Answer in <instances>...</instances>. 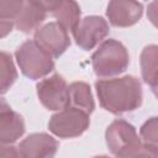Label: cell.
Wrapping results in <instances>:
<instances>
[{"instance_id": "obj_1", "label": "cell", "mask_w": 158, "mask_h": 158, "mask_svg": "<svg viewBox=\"0 0 158 158\" xmlns=\"http://www.w3.org/2000/svg\"><path fill=\"white\" fill-rule=\"evenodd\" d=\"M95 89L100 105L115 115L135 111L142 104V85L133 75L98 80Z\"/></svg>"}, {"instance_id": "obj_2", "label": "cell", "mask_w": 158, "mask_h": 158, "mask_svg": "<svg viewBox=\"0 0 158 158\" xmlns=\"http://www.w3.org/2000/svg\"><path fill=\"white\" fill-rule=\"evenodd\" d=\"M94 73L98 77H115L123 73L130 64L126 47L117 40L109 38L99 46L91 56Z\"/></svg>"}, {"instance_id": "obj_3", "label": "cell", "mask_w": 158, "mask_h": 158, "mask_svg": "<svg viewBox=\"0 0 158 158\" xmlns=\"http://www.w3.org/2000/svg\"><path fill=\"white\" fill-rule=\"evenodd\" d=\"M21 73L32 79H41L54 69V62L49 54L40 48L33 40L23 42L15 52Z\"/></svg>"}, {"instance_id": "obj_4", "label": "cell", "mask_w": 158, "mask_h": 158, "mask_svg": "<svg viewBox=\"0 0 158 158\" xmlns=\"http://www.w3.org/2000/svg\"><path fill=\"white\" fill-rule=\"evenodd\" d=\"M105 139L110 152L116 158H128L143 146L136 128L121 118L109 125L105 132Z\"/></svg>"}, {"instance_id": "obj_5", "label": "cell", "mask_w": 158, "mask_h": 158, "mask_svg": "<svg viewBox=\"0 0 158 158\" xmlns=\"http://www.w3.org/2000/svg\"><path fill=\"white\" fill-rule=\"evenodd\" d=\"M89 115L79 109L67 106L52 115L48 122L49 131L59 138H74L80 136L89 127Z\"/></svg>"}, {"instance_id": "obj_6", "label": "cell", "mask_w": 158, "mask_h": 158, "mask_svg": "<svg viewBox=\"0 0 158 158\" xmlns=\"http://www.w3.org/2000/svg\"><path fill=\"white\" fill-rule=\"evenodd\" d=\"M33 41L52 58H58L70 46L68 31L56 21L38 27L33 35Z\"/></svg>"}, {"instance_id": "obj_7", "label": "cell", "mask_w": 158, "mask_h": 158, "mask_svg": "<svg viewBox=\"0 0 158 158\" xmlns=\"http://www.w3.org/2000/svg\"><path fill=\"white\" fill-rule=\"evenodd\" d=\"M109 23L101 16H86L80 19L72 33L75 43L84 51L96 47L109 35Z\"/></svg>"}, {"instance_id": "obj_8", "label": "cell", "mask_w": 158, "mask_h": 158, "mask_svg": "<svg viewBox=\"0 0 158 158\" xmlns=\"http://www.w3.org/2000/svg\"><path fill=\"white\" fill-rule=\"evenodd\" d=\"M37 96L41 104L52 111H60L68 106V85L59 74L41 80L37 84Z\"/></svg>"}, {"instance_id": "obj_9", "label": "cell", "mask_w": 158, "mask_h": 158, "mask_svg": "<svg viewBox=\"0 0 158 158\" xmlns=\"http://www.w3.org/2000/svg\"><path fill=\"white\" fill-rule=\"evenodd\" d=\"M21 158H53L58 149V142L48 133H32L20 142Z\"/></svg>"}, {"instance_id": "obj_10", "label": "cell", "mask_w": 158, "mask_h": 158, "mask_svg": "<svg viewBox=\"0 0 158 158\" xmlns=\"http://www.w3.org/2000/svg\"><path fill=\"white\" fill-rule=\"evenodd\" d=\"M143 6L137 1L118 0L110 1L106 9V15L110 23L115 27H128L139 21L142 17Z\"/></svg>"}, {"instance_id": "obj_11", "label": "cell", "mask_w": 158, "mask_h": 158, "mask_svg": "<svg viewBox=\"0 0 158 158\" xmlns=\"http://www.w3.org/2000/svg\"><path fill=\"white\" fill-rule=\"evenodd\" d=\"M47 14L44 1H23L22 9L15 20V26L21 32L28 33L40 27L46 20Z\"/></svg>"}, {"instance_id": "obj_12", "label": "cell", "mask_w": 158, "mask_h": 158, "mask_svg": "<svg viewBox=\"0 0 158 158\" xmlns=\"http://www.w3.org/2000/svg\"><path fill=\"white\" fill-rule=\"evenodd\" d=\"M47 12L51 14L62 27L67 31L73 28L80 21V6L75 1L62 0V1H44Z\"/></svg>"}, {"instance_id": "obj_13", "label": "cell", "mask_w": 158, "mask_h": 158, "mask_svg": "<svg viewBox=\"0 0 158 158\" xmlns=\"http://www.w3.org/2000/svg\"><path fill=\"white\" fill-rule=\"evenodd\" d=\"M25 133L22 116L12 110L0 114V144H12Z\"/></svg>"}, {"instance_id": "obj_14", "label": "cell", "mask_w": 158, "mask_h": 158, "mask_svg": "<svg viewBox=\"0 0 158 158\" xmlns=\"http://www.w3.org/2000/svg\"><path fill=\"white\" fill-rule=\"evenodd\" d=\"M68 106L79 109L88 115L94 111V99L90 86L86 83L74 81L68 86Z\"/></svg>"}, {"instance_id": "obj_15", "label": "cell", "mask_w": 158, "mask_h": 158, "mask_svg": "<svg viewBox=\"0 0 158 158\" xmlns=\"http://www.w3.org/2000/svg\"><path fill=\"white\" fill-rule=\"evenodd\" d=\"M157 60H158V47L149 44L143 48L141 53V73L143 81L148 84L152 90H157Z\"/></svg>"}, {"instance_id": "obj_16", "label": "cell", "mask_w": 158, "mask_h": 158, "mask_svg": "<svg viewBox=\"0 0 158 158\" xmlns=\"http://www.w3.org/2000/svg\"><path fill=\"white\" fill-rule=\"evenodd\" d=\"M17 72L11 54L0 52V94H5L16 81Z\"/></svg>"}, {"instance_id": "obj_17", "label": "cell", "mask_w": 158, "mask_h": 158, "mask_svg": "<svg viewBox=\"0 0 158 158\" xmlns=\"http://www.w3.org/2000/svg\"><path fill=\"white\" fill-rule=\"evenodd\" d=\"M139 135H141V141L146 144L149 146H157V139H158V123H157V117H151L149 120H147L141 130H139Z\"/></svg>"}, {"instance_id": "obj_18", "label": "cell", "mask_w": 158, "mask_h": 158, "mask_svg": "<svg viewBox=\"0 0 158 158\" xmlns=\"http://www.w3.org/2000/svg\"><path fill=\"white\" fill-rule=\"evenodd\" d=\"M23 1L19 0H0V19L7 21H15Z\"/></svg>"}, {"instance_id": "obj_19", "label": "cell", "mask_w": 158, "mask_h": 158, "mask_svg": "<svg viewBox=\"0 0 158 158\" xmlns=\"http://www.w3.org/2000/svg\"><path fill=\"white\" fill-rule=\"evenodd\" d=\"M128 158H158V148L157 146H149L143 143V146Z\"/></svg>"}, {"instance_id": "obj_20", "label": "cell", "mask_w": 158, "mask_h": 158, "mask_svg": "<svg viewBox=\"0 0 158 158\" xmlns=\"http://www.w3.org/2000/svg\"><path fill=\"white\" fill-rule=\"evenodd\" d=\"M0 158H21L19 149L11 144H0Z\"/></svg>"}, {"instance_id": "obj_21", "label": "cell", "mask_w": 158, "mask_h": 158, "mask_svg": "<svg viewBox=\"0 0 158 158\" xmlns=\"http://www.w3.org/2000/svg\"><path fill=\"white\" fill-rule=\"evenodd\" d=\"M14 26H15V21H7L0 19V38L6 37L12 31Z\"/></svg>"}, {"instance_id": "obj_22", "label": "cell", "mask_w": 158, "mask_h": 158, "mask_svg": "<svg viewBox=\"0 0 158 158\" xmlns=\"http://www.w3.org/2000/svg\"><path fill=\"white\" fill-rule=\"evenodd\" d=\"M7 110H11L10 105L7 104V101L2 98H0V114L4 112V111H7Z\"/></svg>"}, {"instance_id": "obj_23", "label": "cell", "mask_w": 158, "mask_h": 158, "mask_svg": "<svg viewBox=\"0 0 158 158\" xmlns=\"http://www.w3.org/2000/svg\"><path fill=\"white\" fill-rule=\"evenodd\" d=\"M94 158H110L107 156H98V157H94Z\"/></svg>"}]
</instances>
